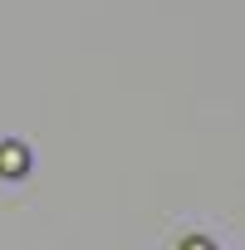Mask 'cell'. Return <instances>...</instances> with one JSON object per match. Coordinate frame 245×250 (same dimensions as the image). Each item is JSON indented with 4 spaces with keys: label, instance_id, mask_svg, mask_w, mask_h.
<instances>
[{
    "label": "cell",
    "instance_id": "2",
    "mask_svg": "<svg viewBox=\"0 0 245 250\" xmlns=\"http://www.w3.org/2000/svg\"><path fill=\"white\" fill-rule=\"evenodd\" d=\"M182 250H211V240H186Z\"/></svg>",
    "mask_w": 245,
    "mask_h": 250
},
{
    "label": "cell",
    "instance_id": "1",
    "mask_svg": "<svg viewBox=\"0 0 245 250\" xmlns=\"http://www.w3.org/2000/svg\"><path fill=\"white\" fill-rule=\"evenodd\" d=\"M25 167H30V152H25V147H15V143L0 147V172H5V177H20Z\"/></svg>",
    "mask_w": 245,
    "mask_h": 250
}]
</instances>
